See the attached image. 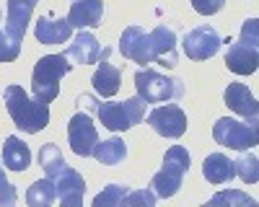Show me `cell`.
<instances>
[{
  "instance_id": "21",
  "label": "cell",
  "mask_w": 259,
  "mask_h": 207,
  "mask_svg": "<svg viewBox=\"0 0 259 207\" xmlns=\"http://www.w3.org/2000/svg\"><path fill=\"white\" fill-rule=\"evenodd\" d=\"M29 163H31V150H29V145L11 135L6 137V145H3V166L11 171H26L29 169Z\"/></svg>"
},
{
  "instance_id": "5",
  "label": "cell",
  "mask_w": 259,
  "mask_h": 207,
  "mask_svg": "<svg viewBox=\"0 0 259 207\" xmlns=\"http://www.w3.org/2000/svg\"><path fill=\"white\" fill-rule=\"evenodd\" d=\"M148 104L140 96H133L127 101H96L94 114L101 119V124L112 132H124L130 127L143 122Z\"/></svg>"
},
{
  "instance_id": "15",
  "label": "cell",
  "mask_w": 259,
  "mask_h": 207,
  "mask_svg": "<svg viewBox=\"0 0 259 207\" xmlns=\"http://www.w3.org/2000/svg\"><path fill=\"white\" fill-rule=\"evenodd\" d=\"M70 26L78 29H96L104 21V0H73L68 13Z\"/></svg>"
},
{
  "instance_id": "23",
  "label": "cell",
  "mask_w": 259,
  "mask_h": 207,
  "mask_svg": "<svg viewBox=\"0 0 259 207\" xmlns=\"http://www.w3.org/2000/svg\"><path fill=\"white\" fill-rule=\"evenodd\" d=\"M55 199H57V189H55V181L50 176L34 181L29 186V192H26V204L29 207H50Z\"/></svg>"
},
{
  "instance_id": "24",
  "label": "cell",
  "mask_w": 259,
  "mask_h": 207,
  "mask_svg": "<svg viewBox=\"0 0 259 207\" xmlns=\"http://www.w3.org/2000/svg\"><path fill=\"white\" fill-rule=\"evenodd\" d=\"M233 169H236V176H241V181H246V184L259 181V161H256V153L251 148H249V153L241 150V156L233 161Z\"/></svg>"
},
{
  "instance_id": "16",
  "label": "cell",
  "mask_w": 259,
  "mask_h": 207,
  "mask_svg": "<svg viewBox=\"0 0 259 207\" xmlns=\"http://www.w3.org/2000/svg\"><path fill=\"white\" fill-rule=\"evenodd\" d=\"M150 39H153L156 62L163 68H174L177 65V34H174V29L166 24H158L150 31Z\"/></svg>"
},
{
  "instance_id": "4",
  "label": "cell",
  "mask_w": 259,
  "mask_h": 207,
  "mask_svg": "<svg viewBox=\"0 0 259 207\" xmlns=\"http://www.w3.org/2000/svg\"><path fill=\"white\" fill-rule=\"evenodd\" d=\"M187 174H189V153H187V148L171 145V148L166 150V156H163V169L150 179V186H153L156 197H161V199L174 197L182 189Z\"/></svg>"
},
{
  "instance_id": "14",
  "label": "cell",
  "mask_w": 259,
  "mask_h": 207,
  "mask_svg": "<svg viewBox=\"0 0 259 207\" xmlns=\"http://www.w3.org/2000/svg\"><path fill=\"white\" fill-rule=\"evenodd\" d=\"M34 6L36 0H8V13H6V34L21 44L24 41V34H26V26L31 21V13H34Z\"/></svg>"
},
{
  "instance_id": "20",
  "label": "cell",
  "mask_w": 259,
  "mask_h": 207,
  "mask_svg": "<svg viewBox=\"0 0 259 207\" xmlns=\"http://www.w3.org/2000/svg\"><path fill=\"white\" fill-rule=\"evenodd\" d=\"M202 176L210 181V184H228L233 176H236V169H233V161L226 156V153H210L202 163Z\"/></svg>"
},
{
  "instance_id": "12",
  "label": "cell",
  "mask_w": 259,
  "mask_h": 207,
  "mask_svg": "<svg viewBox=\"0 0 259 207\" xmlns=\"http://www.w3.org/2000/svg\"><path fill=\"white\" fill-rule=\"evenodd\" d=\"M52 181H55V189H57V199H60L65 207H78V204H83L85 181H83V176L73 169V166L65 163L62 169L52 176Z\"/></svg>"
},
{
  "instance_id": "19",
  "label": "cell",
  "mask_w": 259,
  "mask_h": 207,
  "mask_svg": "<svg viewBox=\"0 0 259 207\" xmlns=\"http://www.w3.org/2000/svg\"><path fill=\"white\" fill-rule=\"evenodd\" d=\"M68 55L73 62H78V65H94V62H99V55H101V44L99 39L91 34V31H83L73 39V44L68 47Z\"/></svg>"
},
{
  "instance_id": "17",
  "label": "cell",
  "mask_w": 259,
  "mask_h": 207,
  "mask_svg": "<svg viewBox=\"0 0 259 207\" xmlns=\"http://www.w3.org/2000/svg\"><path fill=\"white\" fill-rule=\"evenodd\" d=\"M34 34L41 44H62L73 34V26L68 18H55V16H41L34 26Z\"/></svg>"
},
{
  "instance_id": "29",
  "label": "cell",
  "mask_w": 259,
  "mask_h": 207,
  "mask_svg": "<svg viewBox=\"0 0 259 207\" xmlns=\"http://www.w3.org/2000/svg\"><path fill=\"white\" fill-rule=\"evenodd\" d=\"M16 199H18L16 186L6 179V171L0 166V207H11V204H16Z\"/></svg>"
},
{
  "instance_id": "22",
  "label": "cell",
  "mask_w": 259,
  "mask_h": 207,
  "mask_svg": "<svg viewBox=\"0 0 259 207\" xmlns=\"http://www.w3.org/2000/svg\"><path fill=\"white\" fill-rule=\"evenodd\" d=\"M91 156L99 163H104V166H119L127 158V145L119 137H109V140H104V142H96Z\"/></svg>"
},
{
  "instance_id": "3",
  "label": "cell",
  "mask_w": 259,
  "mask_h": 207,
  "mask_svg": "<svg viewBox=\"0 0 259 207\" xmlns=\"http://www.w3.org/2000/svg\"><path fill=\"white\" fill-rule=\"evenodd\" d=\"M226 65L236 75H251L259 68V21L249 18L241 24L239 39L228 47Z\"/></svg>"
},
{
  "instance_id": "27",
  "label": "cell",
  "mask_w": 259,
  "mask_h": 207,
  "mask_svg": "<svg viewBox=\"0 0 259 207\" xmlns=\"http://www.w3.org/2000/svg\"><path fill=\"white\" fill-rule=\"evenodd\" d=\"M210 204H239V207H251L254 204V197H249V194H244V192H239V189H228V192H218L212 199H210Z\"/></svg>"
},
{
  "instance_id": "30",
  "label": "cell",
  "mask_w": 259,
  "mask_h": 207,
  "mask_svg": "<svg viewBox=\"0 0 259 207\" xmlns=\"http://www.w3.org/2000/svg\"><path fill=\"white\" fill-rule=\"evenodd\" d=\"M156 192L153 189H138V192H127L124 204L127 207H135V204H145V207H153L156 204Z\"/></svg>"
},
{
  "instance_id": "18",
  "label": "cell",
  "mask_w": 259,
  "mask_h": 207,
  "mask_svg": "<svg viewBox=\"0 0 259 207\" xmlns=\"http://www.w3.org/2000/svg\"><path fill=\"white\" fill-rule=\"evenodd\" d=\"M223 98H226V104H228L231 112L241 114V117H246V119H256L259 104H256L254 93L244 86V83H231V86L226 88V93H223Z\"/></svg>"
},
{
  "instance_id": "25",
  "label": "cell",
  "mask_w": 259,
  "mask_h": 207,
  "mask_svg": "<svg viewBox=\"0 0 259 207\" xmlns=\"http://www.w3.org/2000/svg\"><path fill=\"white\" fill-rule=\"evenodd\" d=\"M39 166L45 169V174L52 179L62 166H65V158L60 153V148L55 142H47V145H41V150H39Z\"/></svg>"
},
{
  "instance_id": "9",
  "label": "cell",
  "mask_w": 259,
  "mask_h": 207,
  "mask_svg": "<svg viewBox=\"0 0 259 207\" xmlns=\"http://www.w3.org/2000/svg\"><path fill=\"white\" fill-rule=\"evenodd\" d=\"M221 34L215 31L210 24H200V26H194L192 31L184 34V41H182V47H184V55L189 60H210L215 57V52L221 49Z\"/></svg>"
},
{
  "instance_id": "10",
  "label": "cell",
  "mask_w": 259,
  "mask_h": 207,
  "mask_svg": "<svg viewBox=\"0 0 259 207\" xmlns=\"http://www.w3.org/2000/svg\"><path fill=\"white\" fill-rule=\"evenodd\" d=\"M68 140H70V148L75 156L80 158H89L94 153V145L99 142V132H96V124L91 122V114H73L68 122Z\"/></svg>"
},
{
  "instance_id": "2",
  "label": "cell",
  "mask_w": 259,
  "mask_h": 207,
  "mask_svg": "<svg viewBox=\"0 0 259 207\" xmlns=\"http://www.w3.org/2000/svg\"><path fill=\"white\" fill-rule=\"evenodd\" d=\"M73 70V62H68V55H47L41 57L34 73H31V93L36 101L50 104L60 96V80Z\"/></svg>"
},
{
  "instance_id": "31",
  "label": "cell",
  "mask_w": 259,
  "mask_h": 207,
  "mask_svg": "<svg viewBox=\"0 0 259 207\" xmlns=\"http://www.w3.org/2000/svg\"><path fill=\"white\" fill-rule=\"evenodd\" d=\"M226 6V0H192V8L200 16H212Z\"/></svg>"
},
{
  "instance_id": "11",
  "label": "cell",
  "mask_w": 259,
  "mask_h": 207,
  "mask_svg": "<svg viewBox=\"0 0 259 207\" xmlns=\"http://www.w3.org/2000/svg\"><path fill=\"white\" fill-rule=\"evenodd\" d=\"M148 124L153 127V132L163 135V137H171L177 140L187 132V114L182 107H177V104H166V107H158L148 114Z\"/></svg>"
},
{
  "instance_id": "28",
  "label": "cell",
  "mask_w": 259,
  "mask_h": 207,
  "mask_svg": "<svg viewBox=\"0 0 259 207\" xmlns=\"http://www.w3.org/2000/svg\"><path fill=\"white\" fill-rule=\"evenodd\" d=\"M0 21H3V16H0ZM18 55H21V44H16V41L6 34V26L0 24V65H3V62H13Z\"/></svg>"
},
{
  "instance_id": "26",
  "label": "cell",
  "mask_w": 259,
  "mask_h": 207,
  "mask_svg": "<svg viewBox=\"0 0 259 207\" xmlns=\"http://www.w3.org/2000/svg\"><path fill=\"white\" fill-rule=\"evenodd\" d=\"M127 192H130L127 184H109L101 194L94 197V207H119V204H124Z\"/></svg>"
},
{
  "instance_id": "6",
  "label": "cell",
  "mask_w": 259,
  "mask_h": 207,
  "mask_svg": "<svg viewBox=\"0 0 259 207\" xmlns=\"http://www.w3.org/2000/svg\"><path fill=\"white\" fill-rule=\"evenodd\" d=\"M135 88L145 104H161V101H177L184 96V83L179 78H166L150 68H140L135 73Z\"/></svg>"
},
{
  "instance_id": "1",
  "label": "cell",
  "mask_w": 259,
  "mask_h": 207,
  "mask_svg": "<svg viewBox=\"0 0 259 207\" xmlns=\"http://www.w3.org/2000/svg\"><path fill=\"white\" fill-rule=\"evenodd\" d=\"M3 101H6V109H8L13 124L21 132L36 135L50 124V107L36 98H29L21 86H8L3 91Z\"/></svg>"
},
{
  "instance_id": "7",
  "label": "cell",
  "mask_w": 259,
  "mask_h": 207,
  "mask_svg": "<svg viewBox=\"0 0 259 207\" xmlns=\"http://www.w3.org/2000/svg\"><path fill=\"white\" fill-rule=\"evenodd\" d=\"M212 137L218 145H226L231 150H249L259 142V127L256 119H231V117H221L212 124Z\"/></svg>"
},
{
  "instance_id": "13",
  "label": "cell",
  "mask_w": 259,
  "mask_h": 207,
  "mask_svg": "<svg viewBox=\"0 0 259 207\" xmlns=\"http://www.w3.org/2000/svg\"><path fill=\"white\" fill-rule=\"evenodd\" d=\"M109 55H112V47H104L101 55H99V68L91 78L94 83V91L101 96V98H112L119 86H122V70L117 65H112L109 62Z\"/></svg>"
},
{
  "instance_id": "8",
  "label": "cell",
  "mask_w": 259,
  "mask_h": 207,
  "mask_svg": "<svg viewBox=\"0 0 259 207\" xmlns=\"http://www.w3.org/2000/svg\"><path fill=\"white\" fill-rule=\"evenodd\" d=\"M119 52H122L124 60L138 62V65H150V62H156L150 31H143L140 26H127L122 31V36H119Z\"/></svg>"
}]
</instances>
